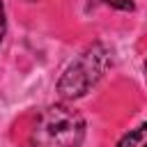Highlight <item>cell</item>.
Segmentation results:
<instances>
[{
  "mask_svg": "<svg viewBox=\"0 0 147 147\" xmlns=\"http://www.w3.org/2000/svg\"><path fill=\"white\" fill-rule=\"evenodd\" d=\"M85 138L83 117L67 106H48L41 110L32 129V147H80Z\"/></svg>",
  "mask_w": 147,
  "mask_h": 147,
  "instance_id": "cell-1",
  "label": "cell"
},
{
  "mask_svg": "<svg viewBox=\"0 0 147 147\" xmlns=\"http://www.w3.org/2000/svg\"><path fill=\"white\" fill-rule=\"evenodd\" d=\"M108 64H110V55H108V51L101 44L87 48L74 64H69V69L57 80L60 96H64V99H78V96L87 94V90L103 76V71L108 69Z\"/></svg>",
  "mask_w": 147,
  "mask_h": 147,
  "instance_id": "cell-2",
  "label": "cell"
},
{
  "mask_svg": "<svg viewBox=\"0 0 147 147\" xmlns=\"http://www.w3.org/2000/svg\"><path fill=\"white\" fill-rule=\"evenodd\" d=\"M117 147H147V122L140 124L138 129L129 131V133L117 142Z\"/></svg>",
  "mask_w": 147,
  "mask_h": 147,
  "instance_id": "cell-3",
  "label": "cell"
},
{
  "mask_svg": "<svg viewBox=\"0 0 147 147\" xmlns=\"http://www.w3.org/2000/svg\"><path fill=\"white\" fill-rule=\"evenodd\" d=\"M110 7H115V9H122V11H131L133 9V2L131 0H106Z\"/></svg>",
  "mask_w": 147,
  "mask_h": 147,
  "instance_id": "cell-4",
  "label": "cell"
},
{
  "mask_svg": "<svg viewBox=\"0 0 147 147\" xmlns=\"http://www.w3.org/2000/svg\"><path fill=\"white\" fill-rule=\"evenodd\" d=\"M5 37V7H2V0H0V41Z\"/></svg>",
  "mask_w": 147,
  "mask_h": 147,
  "instance_id": "cell-5",
  "label": "cell"
},
{
  "mask_svg": "<svg viewBox=\"0 0 147 147\" xmlns=\"http://www.w3.org/2000/svg\"><path fill=\"white\" fill-rule=\"evenodd\" d=\"M145 74H147V62H145Z\"/></svg>",
  "mask_w": 147,
  "mask_h": 147,
  "instance_id": "cell-6",
  "label": "cell"
}]
</instances>
